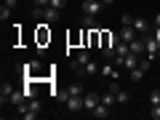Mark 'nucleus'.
Listing matches in <instances>:
<instances>
[{
    "label": "nucleus",
    "instance_id": "f257e3e1",
    "mask_svg": "<svg viewBox=\"0 0 160 120\" xmlns=\"http://www.w3.org/2000/svg\"><path fill=\"white\" fill-rule=\"evenodd\" d=\"M144 48H147L149 59H155V53H160V38H158V32H144Z\"/></svg>",
    "mask_w": 160,
    "mask_h": 120
},
{
    "label": "nucleus",
    "instance_id": "c85d7f7f",
    "mask_svg": "<svg viewBox=\"0 0 160 120\" xmlns=\"http://www.w3.org/2000/svg\"><path fill=\"white\" fill-rule=\"evenodd\" d=\"M102 3H104V6H112V3H115V0H102Z\"/></svg>",
    "mask_w": 160,
    "mask_h": 120
},
{
    "label": "nucleus",
    "instance_id": "6e6552de",
    "mask_svg": "<svg viewBox=\"0 0 160 120\" xmlns=\"http://www.w3.org/2000/svg\"><path fill=\"white\" fill-rule=\"evenodd\" d=\"M91 115H93L96 120H104V118H109V107H107L104 102H99V104H96V109H93Z\"/></svg>",
    "mask_w": 160,
    "mask_h": 120
},
{
    "label": "nucleus",
    "instance_id": "9d476101",
    "mask_svg": "<svg viewBox=\"0 0 160 120\" xmlns=\"http://www.w3.org/2000/svg\"><path fill=\"white\" fill-rule=\"evenodd\" d=\"M133 29H136V32H149L152 27H149V22L144 16H136V19H133Z\"/></svg>",
    "mask_w": 160,
    "mask_h": 120
},
{
    "label": "nucleus",
    "instance_id": "393cba45",
    "mask_svg": "<svg viewBox=\"0 0 160 120\" xmlns=\"http://www.w3.org/2000/svg\"><path fill=\"white\" fill-rule=\"evenodd\" d=\"M149 104H160V91H152V93H149Z\"/></svg>",
    "mask_w": 160,
    "mask_h": 120
},
{
    "label": "nucleus",
    "instance_id": "2eb2a0df",
    "mask_svg": "<svg viewBox=\"0 0 160 120\" xmlns=\"http://www.w3.org/2000/svg\"><path fill=\"white\" fill-rule=\"evenodd\" d=\"M24 102H27L24 91H13V93H11V104H16V107H19V104H24Z\"/></svg>",
    "mask_w": 160,
    "mask_h": 120
},
{
    "label": "nucleus",
    "instance_id": "f3484780",
    "mask_svg": "<svg viewBox=\"0 0 160 120\" xmlns=\"http://www.w3.org/2000/svg\"><path fill=\"white\" fill-rule=\"evenodd\" d=\"M99 72H102V75H107V78H118V69H112V64H104V67H99Z\"/></svg>",
    "mask_w": 160,
    "mask_h": 120
},
{
    "label": "nucleus",
    "instance_id": "412c9836",
    "mask_svg": "<svg viewBox=\"0 0 160 120\" xmlns=\"http://www.w3.org/2000/svg\"><path fill=\"white\" fill-rule=\"evenodd\" d=\"M133 19H136V16H131V13H123V16H120V22H123V27H131Z\"/></svg>",
    "mask_w": 160,
    "mask_h": 120
},
{
    "label": "nucleus",
    "instance_id": "cd10ccee",
    "mask_svg": "<svg viewBox=\"0 0 160 120\" xmlns=\"http://www.w3.org/2000/svg\"><path fill=\"white\" fill-rule=\"evenodd\" d=\"M16 3H19V0H6V6H8V8H16Z\"/></svg>",
    "mask_w": 160,
    "mask_h": 120
},
{
    "label": "nucleus",
    "instance_id": "aec40b11",
    "mask_svg": "<svg viewBox=\"0 0 160 120\" xmlns=\"http://www.w3.org/2000/svg\"><path fill=\"white\" fill-rule=\"evenodd\" d=\"M102 102L107 104V107H112V104L118 102V99H115V91H107V93H104V96H102Z\"/></svg>",
    "mask_w": 160,
    "mask_h": 120
},
{
    "label": "nucleus",
    "instance_id": "0eeeda50",
    "mask_svg": "<svg viewBox=\"0 0 160 120\" xmlns=\"http://www.w3.org/2000/svg\"><path fill=\"white\" fill-rule=\"evenodd\" d=\"M64 104H67L69 112H80V109H86V107H83V96H72V93H67V102H64Z\"/></svg>",
    "mask_w": 160,
    "mask_h": 120
},
{
    "label": "nucleus",
    "instance_id": "ddd939ff",
    "mask_svg": "<svg viewBox=\"0 0 160 120\" xmlns=\"http://www.w3.org/2000/svg\"><path fill=\"white\" fill-rule=\"evenodd\" d=\"M123 64H126V67H128V69H136V67H139V56H136V53H133V51H131V53H128V56H126V59H123Z\"/></svg>",
    "mask_w": 160,
    "mask_h": 120
},
{
    "label": "nucleus",
    "instance_id": "a211bd4d",
    "mask_svg": "<svg viewBox=\"0 0 160 120\" xmlns=\"http://www.w3.org/2000/svg\"><path fill=\"white\" fill-rule=\"evenodd\" d=\"M67 93H72V96H83V93H86V88L80 86V83H72V86L67 88Z\"/></svg>",
    "mask_w": 160,
    "mask_h": 120
},
{
    "label": "nucleus",
    "instance_id": "f8f14e48",
    "mask_svg": "<svg viewBox=\"0 0 160 120\" xmlns=\"http://www.w3.org/2000/svg\"><path fill=\"white\" fill-rule=\"evenodd\" d=\"M133 32H136V29H133V24H131V27H123V29H120V40L133 43V40H136V38H133Z\"/></svg>",
    "mask_w": 160,
    "mask_h": 120
},
{
    "label": "nucleus",
    "instance_id": "c756f323",
    "mask_svg": "<svg viewBox=\"0 0 160 120\" xmlns=\"http://www.w3.org/2000/svg\"><path fill=\"white\" fill-rule=\"evenodd\" d=\"M155 24H158V27H160V13H158V16H155Z\"/></svg>",
    "mask_w": 160,
    "mask_h": 120
},
{
    "label": "nucleus",
    "instance_id": "4be33fe9",
    "mask_svg": "<svg viewBox=\"0 0 160 120\" xmlns=\"http://www.w3.org/2000/svg\"><path fill=\"white\" fill-rule=\"evenodd\" d=\"M11 11H13V8H8L6 3H3V8H0V19H3V22H6V19L11 16Z\"/></svg>",
    "mask_w": 160,
    "mask_h": 120
},
{
    "label": "nucleus",
    "instance_id": "6ab92c4d",
    "mask_svg": "<svg viewBox=\"0 0 160 120\" xmlns=\"http://www.w3.org/2000/svg\"><path fill=\"white\" fill-rule=\"evenodd\" d=\"M96 72H99V67H96V62L91 59V62H88L86 67H83V75H96Z\"/></svg>",
    "mask_w": 160,
    "mask_h": 120
},
{
    "label": "nucleus",
    "instance_id": "a878e982",
    "mask_svg": "<svg viewBox=\"0 0 160 120\" xmlns=\"http://www.w3.org/2000/svg\"><path fill=\"white\" fill-rule=\"evenodd\" d=\"M64 6H67V0H51V8H59V11H62Z\"/></svg>",
    "mask_w": 160,
    "mask_h": 120
},
{
    "label": "nucleus",
    "instance_id": "bb28decb",
    "mask_svg": "<svg viewBox=\"0 0 160 120\" xmlns=\"http://www.w3.org/2000/svg\"><path fill=\"white\" fill-rule=\"evenodd\" d=\"M35 6H43V8H46V6H51V0H35Z\"/></svg>",
    "mask_w": 160,
    "mask_h": 120
},
{
    "label": "nucleus",
    "instance_id": "20e7f679",
    "mask_svg": "<svg viewBox=\"0 0 160 120\" xmlns=\"http://www.w3.org/2000/svg\"><path fill=\"white\" fill-rule=\"evenodd\" d=\"M102 0H86L83 3V13H88V16H99V11H102Z\"/></svg>",
    "mask_w": 160,
    "mask_h": 120
},
{
    "label": "nucleus",
    "instance_id": "4468645a",
    "mask_svg": "<svg viewBox=\"0 0 160 120\" xmlns=\"http://www.w3.org/2000/svg\"><path fill=\"white\" fill-rule=\"evenodd\" d=\"M144 75H147V69H144L142 64H139L136 69H131V80H133V83H139V80H144Z\"/></svg>",
    "mask_w": 160,
    "mask_h": 120
},
{
    "label": "nucleus",
    "instance_id": "dca6fc26",
    "mask_svg": "<svg viewBox=\"0 0 160 120\" xmlns=\"http://www.w3.org/2000/svg\"><path fill=\"white\" fill-rule=\"evenodd\" d=\"M131 51L136 53V56H142V53L147 51V48H144V40H133V43H131Z\"/></svg>",
    "mask_w": 160,
    "mask_h": 120
},
{
    "label": "nucleus",
    "instance_id": "39448f33",
    "mask_svg": "<svg viewBox=\"0 0 160 120\" xmlns=\"http://www.w3.org/2000/svg\"><path fill=\"white\" fill-rule=\"evenodd\" d=\"M102 102V96H96V93L93 91H88V93H83V107L88 109V112H93V109H96V104Z\"/></svg>",
    "mask_w": 160,
    "mask_h": 120
},
{
    "label": "nucleus",
    "instance_id": "1a4fd4ad",
    "mask_svg": "<svg viewBox=\"0 0 160 120\" xmlns=\"http://www.w3.org/2000/svg\"><path fill=\"white\" fill-rule=\"evenodd\" d=\"M13 91H16V88H13L11 83H3V88H0V102L8 104V102H11V93H13Z\"/></svg>",
    "mask_w": 160,
    "mask_h": 120
},
{
    "label": "nucleus",
    "instance_id": "f03ea898",
    "mask_svg": "<svg viewBox=\"0 0 160 120\" xmlns=\"http://www.w3.org/2000/svg\"><path fill=\"white\" fill-rule=\"evenodd\" d=\"M46 43H51V29H48V22L38 24V51H46Z\"/></svg>",
    "mask_w": 160,
    "mask_h": 120
},
{
    "label": "nucleus",
    "instance_id": "423d86ee",
    "mask_svg": "<svg viewBox=\"0 0 160 120\" xmlns=\"http://www.w3.org/2000/svg\"><path fill=\"white\" fill-rule=\"evenodd\" d=\"M59 19H62V11H59V8H51V6H46V8H43V22L56 24Z\"/></svg>",
    "mask_w": 160,
    "mask_h": 120
},
{
    "label": "nucleus",
    "instance_id": "5701e85b",
    "mask_svg": "<svg viewBox=\"0 0 160 120\" xmlns=\"http://www.w3.org/2000/svg\"><path fill=\"white\" fill-rule=\"evenodd\" d=\"M115 99H118V104H126L128 102V93L126 91H118V93H115Z\"/></svg>",
    "mask_w": 160,
    "mask_h": 120
},
{
    "label": "nucleus",
    "instance_id": "9b49d317",
    "mask_svg": "<svg viewBox=\"0 0 160 120\" xmlns=\"http://www.w3.org/2000/svg\"><path fill=\"white\" fill-rule=\"evenodd\" d=\"M80 27H83V29H99V24H96V19H93V16L83 13V19H80Z\"/></svg>",
    "mask_w": 160,
    "mask_h": 120
},
{
    "label": "nucleus",
    "instance_id": "7c9ffc66",
    "mask_svg": "<svg viewBox=\"0 0 160 120\" xmlns=\"http://www.w3.org/2000/svg\"><path fill=\"white\" fill-rule=\"evenodd\" d=\"M27 3H35V0H27Z\"/></svg>",
    "mask_w": 160,
    "mask_h": 120
},
{
    "label": "nucleus",
    "instance_id": "7ed1b4c3",
    "mask_svg": "<svg viewBox=\"0 0 160 120\" xmlns=\"http://www.w3.org/2000/svg\"><path fill=\"white\" fill-rule=\"evenodd\" d=\"M88 62H91V53H88L86 48H80V51H78V56H75V62H72V69L83 75V67H86Z\"/></svg>",
    "mask_w": 160,
    "mask_h": 120
},
{
    "label": "nucleus",
    "instance_id": "b1692460",
    "mask_svg": "<svg viewBox=\"0 0 160 120\" xmlns=\"http://www.w3.org/2000/svg\"><path fill=\"white\" fill-rule=\"evenodd\" d=\"M152 120H160V104H152V112H149Z\"/></svg>",
    "mask_w": 160,
    "mask_h": 120
}]
</instances>
